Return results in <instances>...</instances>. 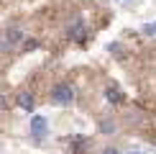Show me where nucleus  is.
Listing matches in <instances>:
<instances>
[{
  "mask_svg": "<svg viewBox=\"0 0 156 154\" xmlns=\"http://www.w3.org/2000/svg\"><path fill=\"white\" fill-rule=\"evenodd\" d=\"M72 100H74V87L72 85H67V82L54 85V90H51V103H56V105H69Z\"/></svg>",
  "mask_w": 156,
  "mask_h": 154,
  "instance_id": "f257e3e1",
  "label": "nucleus"
},
{
  "mask_svg": "<svg viewBox=\"0 0 156 154\" xmlns=\"http://www.w3.org/2000/svg\"><path fill=\"white\" fill-rule=\"evenodd\" d=\"M21 38H23V31L18 28V26H13V28L3 31V36H0V49H3V51H10L18 41H21Z\"/></svg>",
  "mask_w": 156,
  "mask_h": 154,
  "instance_id": "f03ea898",
  "label": "nucleus"
},
{
  "mask_svg": "<svg viewBox=\"0 0 156 154\" xmlns=\"http://www.w3.org/2000/svg\"><path fill=\"white\" fill-rule=\"evenodd\" d=\"M46 131H49L46 118H41V116H34V118H31V134H34L36 139H44V136H46Z\"/></svg>",
  "mask_w": 156,
  "mask_h": 154,
  "instance_id": "7ed1b4c3",
  "label": "nucleus"
},
{
  "mask_svg": "<svg viewBox=\"0 0 156 154\" xmlns=\"http://www.w3.org/2000/svg\"><path fill=\"white\" fill-rule=\"evenodd\" d=\"M18 105L23 108V111H34V105H36V100H34V95L31 93H18Z\"/></svg>",
  "mask_w": 156,
  "mask_h": 154,
  "instance_id": "20e7f679",
  "label": "nucleus"
},
{
  "mask_svg": "<svg viewBox=\"0 0 156 154\" xmlns=\"http://www.w3.org/2000/svg\"><path fill=\"white\" fill-rule=\"evenodd\" d=\"M69 36H72L74 41H82V38H84V26L80 21H74L72 26H69Z\"/></svg>",
  "mask_w": 156,
  "mask_h": 154,
  "instance_id": "39448f33",
  "label": "nucleus"
},
{
  "mask_svg": "<svg viewBox=\"0 0 156 154\" xmlns=\"http://www.w3.org/2000/svg\"><path fill=\"white\" fill-rule=\"evenodd\" d=\"M120 98H123V95H120L118 87H108V100H110V103H118Z\"/></svg>",
  "mask_w": 156,
  "mask_h": 154,
  "instance_id": "423d86ee",
  "label": "nucleus"
},
{
  "mask_svg": "<svg viewBox=\"0 0 156 154\" xmlns=\"http://www.w3.org/2000/svg\"><path fill=\"white\" fill-rule=\"evenodd\" d=\"M144 34L154 36V34H156V23H146V26H144Z\"/></svg>",
  "mask_w": 156,
  "mask_h": 154,
  "instance_id": "0eeeda50",
  "label": "nucleus"
},
{
  "mask_svg": "<svg viewBox=\"0 0 156 154\" xmlns=\"http://www.w3.org/2000/svg\"><path fill=\"white\" fill-rule=\"evenodd\" d=\"M36 46H38V41H28V44H26V49H28V51H34Z\"/></svg>",
  "mask_w": 156,
  "mask_h": 154,
  "instance_id": "6e6552de",
  "label": "nucleus"
},
{
  "mask_svg": "<svg viewBox=\"0 0 156 154\" xmlns=\"http://www.w3.org/2000/svg\"><path fill=\"white\" fill-rule=\"evenodd\" d=\"M115 3H120V5H133V0H115Z\"/></svg>",
  "mask_w": 156,
  "mask_h": 154,
  "instance_id": "1a4fd4ad",
  "label": "nucleus"
},
{
  "mask_svg": "<svg viewBox=\"0 0 156 154\" xmlns=\"http://www.w3.org/2000/svg\"><path fill=\"white\" fill-rule=\"evenodd\" d=\"M102 154H118V152H115V149H105V152H102Z\"/></svg>",
  "mask_w": 156,
  "mask_h": 154,
  "instance_id": "9d476101",
  "label": "nucleus"
},
{
  "mask_svg": "<svg viewBox=\"0 0 156 154\" xmlns=\"http://www.w3.org/2000/svg\"><path fill=\"white\" fill-rule=\"evenodd\" d=\"M128 154H144V152H128Z\"/></svg>",
  "mask_w": 156,
  "mask_h": 154,
  "instance_id": "9b49d317",
  "label": "nucleus"
}]
</instances>
